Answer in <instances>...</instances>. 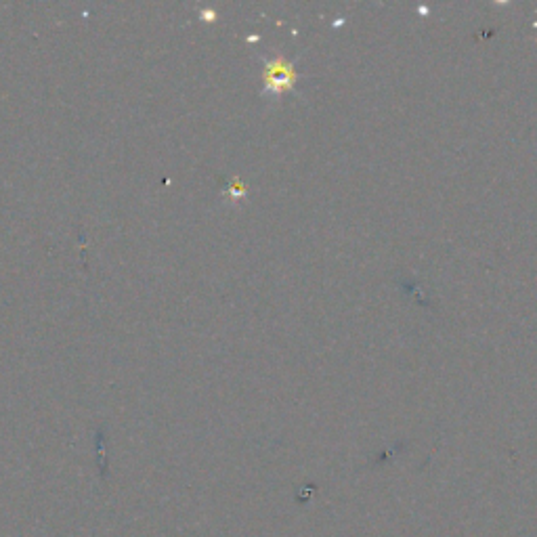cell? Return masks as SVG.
<instances>
[{
  "instance_id": "7a4b0ae2",
  "label": "cell",
  "mask_w": 537,
  "mask_h": 537,
  "mask_svg": "<svg viewBox=\"0 0 537 537\" xmlns=\"http://www.w3.org/2000/svg\"><path fill=\"white\" fill-rule=\"evenodd\" d=\"M227 193H229V198L238 200V198H244V196H246V187H244V183H242V181L235 179L233 183H229V185H227Z\"/></svg>"
},
{
  "instance_id": "6da1fadb",
  "label": "cell",
  "mask_w": 537,
  "mask_h": 537,
  "mask_svg": "<svg viewBox=\"0 0 537 537\" xmlns=\"http://www.w3.org/2000/svg\"><path fill=\"white\" fill-rule=\"evenodd\" d=\"M296 72L292 63L286 59H273L265 66L263 82H265V91L273 95H282L294 87Z\"/></svg>"
}]
</instances>
